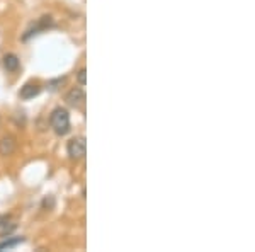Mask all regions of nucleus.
<instances>
[{
    "instance_id": "7ed1b4c3",
    "label": "nucleus",
    "mask_w": 255,
    "mask_h": 252,
    "mask_svg": "<svg viewBox=\"0 0 255 252\" xmlns=\"http://www.w3.org/2000/svg\"><path fill=\"white\" fill-rule=\"evenodd\" d=\"M55 26V22H53V17L51 15H43L38 22L34 24V26L31 27V29H27L26 31V34L22 36V41H29L32 36H36V34H41L43 31H46L48 27H53Z\"/></svg>"
},
{
    "instance_id": "39448f33",
    "label": "nucleus",
    "mask_w": 255,
    "mask_h": 252,
    "mask_svg": "<svg viewBox=\"0 0 255 252\" xmlns=\"http://www.w3.org/2000/svg\"><path fill=\"white\" fill-rule=\"evenodd\" d=\"M15 150V138L12 135H5L0 138V155H12Z\"/></svg>"
},
{
    "instance_id": "423d86ee",
    "label": "nucleus",
    "mask_w": 255,
    "mask_h": 252,
    "mask_svg": "<svg viewBox=\"0 0 255 252\" xmlns=\"http://www.w3.org/2000/svg\"><path fill=\"white\" fill-rule=\"evenodd\" d=\"M39 94H41V85L34 84V82H27L26 85H22L19 96L22 99H32V97L39 96Z\"/></svg>"
},
{
    "instance_id": "f03ea898",
    "label": "nucleus",
    "mask_w": 255,
    "mask_h": 252,
    "mask_svg": "<svg viewBox=\"0 0 255 252\" xmlns=\"http://www.w3.org/2000/svg\"><path fill=\"white\" fill-rule=\"evenodd\" d=\"M85 150H87V143H85L84 136H75V138L70 140L67 145V152H68L70 159H73V160L82 159V157L85 155Z\"/></svg>"
},
{
    "instance_id": "6e6552de",
    "label": "nucleus",
    "mask_w": 255,
    "mask_h": 252,
    "mask_svg": "<svg viewBox=\"0 0 255 252\" xmlns=\"http://www.w3.org/2000/svg\"><path fill=\"white\" fill-rule=\"evenodd\" d=\"M22 242H26V239H24V237H12V239H9V241L0 242V251L14 249L15 246H19V244H22Z\"/></svg>"
},
{
    "instance_id": "f257e3e1",
    "label": "nucleus",
    "mask_w": 255,
    "mask_h": 252,
    "mask_svg": "<svg viewBox=\"0 0 255 252\" xmlns=\"http://www.w3.org/2000/svg\"><path fill=\"white\" fill-rule=\"evenodd\" d=\"M49 123L51 128L55 130L56 135L65 136L70 131V114L65 107H55L49 116Z\"/></svg>"
},
{
    "instance_id": "0eeeda50",
    "label": "nucleus",
    "mask_w": 255,
    "mask_h": 252,
    "mask_svg": "<svg viewBox=\"0 0 255 252\" xmlns=\"http://www.w3.org/2000/svg\"><path fill=\"white\" fill-rule=\"evenodd\" d=\"M19 67H20V60L17 55L9 53V55L3 56V68H5L7 72H17Z\"/></svg>"
},
{
    "instance_id": "1a4fd4ad",
    "label": "nucleus",
    "mask_w": 255,
    "mask_h": 252,
    "mask_svg": "<svg viewBox=\"0 0 255 252\" xmlns=\"http://www.w3.org/2000/svg\"><path fill=\"white\" fill-rule=\"evenodd\" d=\"M77 80H79L80 85H85L87 84V70L85 68H80L79 73H77Z\"/></svg>"
},
{
    "instance_id": "20e7f679",
    "label": "nucleus",
    "mask_w": 255,
    "mask_h": 252,
    "mask_svg": "<svg viewBox=\"0 0 255 252\" xmlns=\"http://www.w3.org/2000/svg\"><path fill=\"white\" fill-rule=\"evenodd\" d=\"M65 101H67V104H68V106H72V107H82V106L85 104V92H84V89L73 87V89L67 94Z\"/></svg>"
}]
</instances>
